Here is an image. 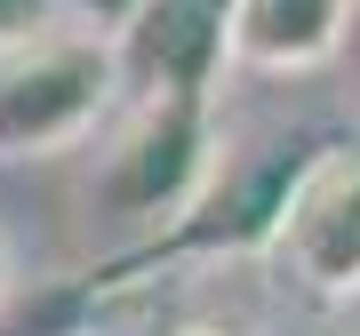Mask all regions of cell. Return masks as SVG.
<instances>
[{
    "label": "cell",
    "instance_id": "cell-3",
    "mask_svg": "<svg viewBox=\"0 0 360 336\" xmlns=\"http://www.w3.org/2000/svg\"><path fill=\"white\" fill-rule=\"evenodd\" d=\"M200 160H208V96H176V89H144L129 104V129L120 144L96 160V208L129 224H153L193 200L200 184Z\"/></svg>",
    "mask_w": 360,
    "mask_h": 336
},
{
    "label": "cell",
    "instance_id": "cell-7",
    "mask_svg": "<svg viewBox=\"0 0 360 336\" xmlns=\"http://www.w3.org/2000/svg\"><path fill=\"white\" fill-rule=\"evenodd\" d=\"M56 8V25H80V32H96V40H112L129 16L144 8V0H49Z\"/></svg>",
    "mask_w": 360,
    "mask_h": 336
},
{
    "label": "cell",
    "instance_id": "cell-5",
    "mask_svg": "<svg viewBox=\"0 0 360 336\" xmlns=\"http://www.w3.org/2000/svg\"><path fill=\"white\" fill-rule=\"evenodd\" d=\"M112 65L120 89H176V96H208L224 72V16L200 0H144L129 25L112 32Z\"/></svg>",
    "mask_w": 360,
    "mask_h": 336
},
{
    "label": "cell",
    "instance_id": "cell-10",
    "mask_svg": "<svg viewBox=\"0 0 360 336\" xmlns=\"http://www.w3.org/2000/svg\"><path fill=\"white\" fill-rule=\"evenodd\" d=\"M0 288H8V248H0Z\"/></svg>",
    "mask_w": 360,
    "mask_h": 336
},
{
    "label": "cell",
    "instance_id": "cell-4",
    "mask_svg": "<svg viewBox=\"0 0 360 336\" xmlns=\"http://www.w3.org/2000/svg\"><path fill=\"white\" fill-rule=\"evenodd\" d=\"M312 144H321V136H296V144L288 136H264V144H232V153L208 144L193 200H184L176 224H168V248H264L272 208H281L288 176L304 168Z\"/></svg>",
    "mask_w": 360,
    "mask_h": 336
},
{
    "label": "cell",
    "instance_id": "cell-8",
    "mask_svg": "<svg viewBox=\"0 0 360 336\" xmlns=\"http://www.w3.org/2000/svg\"><path fill=\"white\" fill-rule=\"evenodd\" d=\"M49 25H56V8H49V0H0V49H8V40L49 32Z\"/></svg>",
    "mask_w": 360,
    "mask_h": 336
},
{
    "label": "cell",
    "instance_id": "cell-6",
    "mask_svg": "<svg viewBox=\"0 0 360 336\" xmlns=\"http://www.w3.org/2000/svg\"><path fill=\"white\" fill-rule=\"evenodd\" d=\"M360 0H224V65L232 72H321L328 56H345Z\"/></svg>",
    "mask_w": 360,
    "mask_h": 336
},
{
    "label": "cell",
    "instance_id": "cell-2",
    "mask_svg": "<svg viewBox=\"0 0 360 336\" xmlns=\"http://www.w3.org/2000/svg\"><path fill=\"white\" fill-rule=\"evenodd\" d=\"M264 257L304 297H360V129L321 136L272 208Z\"/></svg>",
    "mask_w": 360,
    "mask_h": 336
},
{
    "label": "cell",
    "instance_id": "cell-1",
    "mask_svg": "<svg viewBox=\"0 0 360 336\" xmlns=\"http://www.w3.org/2000/svg\"><path fill=\"white\" fill-rule=\"evenodd\" d=\"M120 104L112 40L49 25L0 49V153H65Z\"/></svg>",
    "mask_w": 360,
    "mask_h": 336
},
{
    "label": "cell",
    "instance_id": "cell-9",
    "mask_svg": "<svg viewBox=\"0 0 360 336\" xmlns=\"http://www.w3.org/2000/svg\"><path fill=\"white\" fill-rule=\"evenodd\" d=\"M176 336H232V328H176Z\"/></svg>",
    "mask_w": 360,
    "mask_h": 336
},
{
    "label": "cell",
    "instance_id": "cell-11",
    "mask_svg": "<svg viewBox=\"0 0 360 336\" xmlns=\"http://www.w3.org/2000/svg\"><path fill=\"white\" fill-rule=\"evenodd\" d=\"M200 8H217V16H224V0H200Z\"/></svg>",
    "mask_w": 360,
    "mask_h": 336
}]
</instances>
